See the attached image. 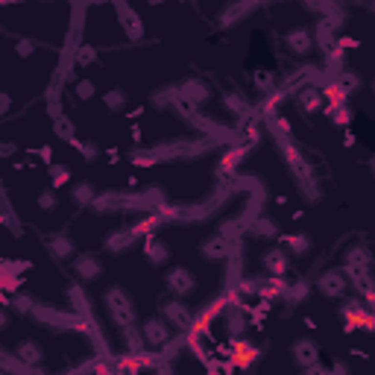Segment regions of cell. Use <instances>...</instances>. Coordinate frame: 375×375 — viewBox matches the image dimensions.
<instances>
[{
	"label": "cell",
	"instance_id": "cell-4",
	"mask_svg": "<svg viewBox=\"0 0 375 375\" xmlns=\"http://www.w3.org/2000/svg\"><path fill=\"white\" fill-rule=\"evenodd\" d=\"M38 205H41V208H56V197H53V194H44V197L38 199Z\"/></svg>",
	"mask_w": 375,
	"mask_h": 375
},
{
	"label": "cell",
	"instance_id": "cell-5",
	"mask_svg": "<svg viewBox=\"0 0 375 375\" xmlns=\"http://www.w3.org/2000/svg\"><path fill=\"white\" fill-rule=\"evenodd\" d=\"M373 91H375V82H373Z\"/></svg>",
	"mask_w": 375,
	"mask_h": 375
},
{
	"label": "cell",
	"instance_id": "cell-1",
	"mask_svg": "<svg viewBox=\"0 0 375 375\" xmlns=\"http://www.w3.org/2000/svg\"><path fill=\"white\" fill-rule=\"evenodd\" d=\"M264 264H267V267H270V270H273V273H282V270H285V264H287V261H285V255H282V252H270V255H267V261H264Z\"/></svg>",
	"mask_w": 375,
	"mask_h": 375
},
{
	"label": "cell",
	"instance_id": "cell-2",
	"mask_svg": "<svg viewBox=\"0 0 375 375\" xmlns=\"http://www.w3.org/2000/svg\"><path fill=\"white\" fill-rule=\"evenodd\" d=\"M144 334H147L153 343H161V340L167 337V331H161V326H158V323H150V326L144 329Z\"/></svg>",
	"mask_w": 375,
	"mask_h": 375
},
{
	"label": "cell",
	"instance_id": "cell-3",
	"mask_svg": "<svg viewBox=\"0 0 375 375\" xmlns=\"http://www.w3.org/2000/svg\"><path fill=\"white\" fill-rule=\"evenodd\" d=\"M296 358L305 361V364L314 361V346H311V343H296Z\"/></svg>",
	"mask_w": 375,
	"mask_h": 375
}]
</instances>
